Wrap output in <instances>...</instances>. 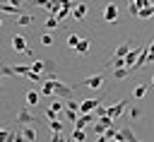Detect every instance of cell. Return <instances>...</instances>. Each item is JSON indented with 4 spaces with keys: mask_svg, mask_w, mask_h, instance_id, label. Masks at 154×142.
I'll list each match as a JSON object with an SVG mask.
<instances>
[{
    "mask_svg": "<svg viewBox=\"0 0 154 142\" xmlns=\"http://www.w3.org/2000/svg\"><path fill=\"white\" fill-rule=\"evenodd\" d=\"M89 46H91V39H82V41L77 43V53H79V55H87V53H89Z\"/></svg>",
    "mask_w": 154,
    "mask_h": 142,
    "instance_id": "obj_12",
    "label": "cell"
},
{
    "mask_svg": "<svg viewBox=\"0 0 154 142\" xmlns=\"http://www.w3.org/2000/svg\"><path fill=\"white\" fill-rule=\"evenodd\" d=\"M34 120H36V116H31L29 111H19V113H17V123H19V125H31Z\"/></svg>",
    "mask_w": 154,
    "mask_h": 142,
    "instance_id": "obj_9",
    "label": "cell"
},
{
    "mask_svg": "<svg viewBox=\"0 0 154 142\" xmlns=\"http://www.w3.org/2000/svg\"><path fill=\"white\" fill-rule=\"evenodd\" d=\"M116 67H125V58H116V60H113V70H116Z\"/></svg>",
    "mask_w": 154,
    "mask_h": 142,
    "instance_id": "obj_33",
    "label": "cell"
},
{
    "mask_svg": "<svg viewBox=\"0 0 154 142\" xmlns=\"http://www.w3.org/2000/svg\"><path fill=\"white\" fill-rule=\"evenodd\" d=\"M79 84H82V87H91V89H99V87L103 84V77H101V75H91V77L82 79Z\"/></svg>",
    "mask_w": 154,
    "mask_h": 142,
    "instance_id": "obj_4",
    "label": "cell"
},
{
    "mask_svg": "<svg viewBox=\"0 0 154 142\" xmlns=\"http://www.w3.org/2000/svg\"><path fill=\"white\" fill-rule=\"evenodd\" d=\"M38 99H41V96H38V91H34V89H29V91H26V103H29V106H36V103H38Z\"/></svg>",
    "mask_w": 154,
    "mask_h": 142,
    "instance_id": "obj_15",
    "label": "cell"
},
{
    "mask_svg": "<svg viewBox=\"0 0 154 142\" xmlns=\"http://www.w3.org/2000/svg\"><path fill=\"white\" fill-rule=\"evenodd\" d=\"M135 58H140V48H135V51H130L128 55H125V67H135Z\"/></svg>",
    "mask_w": 154,
    "mask_h": 142,
    "instance_id": "obj_11",
    "label": "cell"
},
{
    "mask_svg": "<svg viewBox=\"0 0 154 142\" xmlns=\"http://www.w3.org/2000/svg\"><path fill=\"white\" fill-rule=\"evenodd\" d=\"M79 106H82V101H77V99H67V103H65V108H72V111H79Z\"/></svg>",
    "mask_w": 154,
    "mask_h": 142,
    "instance_id": "obj_22",
    "label": "cell"
},
{
    "mask_svg": "<svg viewBox=\"0 0 154 142\" xmlns=\"http://www.w3.org/2000/svg\"><path fill=\"white\" fill-rule=\"evenodd\" d=\"M128 5H135V0H128Z\"/></svg>",
    "mask_w": 154,
    "mask_h": 142,
    "instance_id": "obj_39",
    "label": "cell"
},
{
    "mask_svg": "<svg viewBox=\"0 0 154 142\" xmlns=\"http://www.w3.org/2000/svg\"><path fill=\"white\" fill-rule=\"evenodd\" d=\"M125 108H128V99H123V101H118L116 106H108V116H111V118L116 120V118H118V116H120V113H123Z\"/></svg>",
    "mask_w": 154,
    "mask_h": 142,
    "instance_id": "obj_5",
    "label": "cell"
},
{
    "mask_svg": "<svg viewBox=\"0 0 154 142\" xmlns=\"http://www.w3.org/2000/svg\"><path fill=\"white\" fill-rule=\"evenodd\" d=\"M53 87H55V94L53 96H58V99H70L72 96V87H67V84H63V82H53Z\"/></svg>",
    "mask_w": 154,
    "mask_h": 142,
    "instance_id": "obj_1",
    "label": "cell"
},
{
    "mask_svg": "<svg viewBox=\"0 0 154 142\" xmlns=\"http://www.w3.org/2000/svg\"><path fill=\"white\" fill-rule=\"evenodd\" d=\"M51 142H65V137H63L60 132H53V135H51Z\"/></svg>",
    "mask_w": 154,
    "mask_h": 142,
    "instance_id": "obj_36",
    "label": "cell"
},
{
    "mask_svg": "<svg viewBox=\"0 0 154 142\" xmlns=\"http://www.w3.org/2000/svg\"><path fill=\"white\" fill-rule=\"evenodd\" d=\"M149 51H154V41H152V43H149Z\"/></svg>",
    "mask_w": 154,
    "mask_h": 142,
    "instance_id": "obj_38",
    "label": "cell"
},
{
    "mask_svg": "<svg viewBox=\"0 0 154 142\" xmlns=\"http://www.w3.org/2000/svg\"><path fill=\"white\" fill-rule=\"evenodd\" d=\"M10 5H17V7H22V0H7Z\"/></svg>",
    "mask_w": 154,
    "mask_h": 142,
    "instance_id": "obj_37",
    "label": "cell"
},
{
    "mask_svg": "<svg viewBox=\"0 0 154 142\" xmlns=\"http://www.w3.org/2000/svg\"><path fill=\"white\" fill-rule=\"evenodd\" d=\"M31 22H34V17H31V14H26V12H22V14L17 17V24H22V26H29Z\"/></svg>",
    "mask_w": 154,
    "mask_h": 142,
    "instance_id": "obj_17",
    "label": "cell"
},
{
    "mask_svg": "<svg viewBox=\"0 0 154 142\" xmlns=\"http://www.w3.org/2000/svg\"><path fill=\"white\" fill-rule=\"evenodd\" d=\"M53 118H58V111L48 108V111H46V120H53Z\"/></svg>",
    "mask_w": 154,
    "mask_h": 142,
    "instance_id": "obj_35",
    "label": "cell"
},
{
    "mask_svg": "<svg viewBox=\"0 0 154 142\" xmlns=\"http://www.w3.org/2000/svg\"><path fill=\"white\" fill-rule=\"evenodd\" d=\"M137 142H140V140H137Z\"/></svg>",
    "mask_w": 154,
    "mask_h": 142,
    "instance_id": "obj_41",
    "label": "cell"
},
{
    "mask_svg": "<svg viewBox=\"0 0 154 142\" xmlns=\"http://www.w3.org/2000/svg\"><path fill=\"white\" fill-rule=\"evenodd\" d=\"M135 5H137L140 10H144V7H149V5H152V0H135Z\"/></svg>",
    "mask_w": 154,
    "mask_h": 142,
    "instance_id": "obj_31",
    "label": "cell"
},
{
    "mask_svg": "<svg viewBox=\"0 0 154 142\" xmlns=\"http://www.w3.org/2000/svg\"><path fill=\"white\" fill-rule=\"evenodd\" d=\"M130 72H132L130 67H116V72H113V77H116V79H125V77H128Z\"/></svg>",
    "mask_w": 154,
    "mask_h": 142,
    "instance_id": "obj_18",
    "label": "cell"
},
{
    "mask_svg": "<svg viewBox=\"0 0 154 142\" xmlns=\"http://www.w3.org/2000/svg\"><path fill=\"white\" fill-rule=\"evenodd\" d=\"M79 41H82V36H77V34H70V36H67V46H70V48H77Z\"/></svg>",
    "mask_w": 154,
    "mask_h": 142,
    "instance_id": "obj_21",
    "label": "cell"
},
{
    "mask_svg": "<svg viewBox=\"0 0 154 142\" xmlns=\"http://www.w3.org/2000/svg\"><path fill=\"white\" fill-rule=\"evenodd\" d=\"M140 116H142V111H140V108H135V106H132V108H130V118H135V120H137V118H140Z\"/></svg>",
    "mask_w": 154,
    "mask_h": 142,
    "instance_id": "obj_34",
    "label": "cell"
},
{
    "mask_svg": "<svg viewBox=\"0 0 154 142\" xmlns=\"http://www.w3.org/2000/svg\"><path fill=\"white\" fill-rule=\"evenodd\" d=\"M87 10H89V7H87V2H77V7L72 10V19L82 22V19L87 17Z\"/></svg>",
    "mask_w": 154,
    "mask_h": 142,
    "instance_id": "obj_7",
    "label": "cell"
},
{
    "mask_svg": "<svg viewBox=\"0 0 154 142\" xmlns=\"http://www.w3.org/2000/svg\"><path fill=\"white\" fill-rule=\"evenodd\" d=\"M12 48H14L17 53H26V51H29L26 39H24V36H19V34H17V36H12Z\"/></svg>",
    "mask_w": 154,
    "mask_h": 142,
    "instance_id": "obj_3",
    "label": "cell"
},
{
    "mask_svg": "<svg viewBox=\"0 0 154 142\" xmlns=\"http://www.w3.org/2000/svg\"><path fill=\"white\" fill-rule=\"evenodd\" d=\"M12 70H14V75H24V77H26V75L31 72V65H14Z\"/></svg>",
    "mask_w": 154,
    "mask_h": 142,
    "instance_id": "obj_20",
    "label": "cell"
},
{
    "mask_svg": "<svg viewBox=\"0 0 154 142\" xmlns=\"http://www.w3.org/2000/svg\"><path fill=\"white\" fill-rule=\"evenodd\" d=\"M12 142H26V137H24V135H22V130H19V132H14V135H12Z\"/></svg>",
    "mask_w": 154,
    "mask_h": 142,
    "instance_id": "obj_32",
    "label": "cell"
},
{
    "mask_svg": "<svg viewBox=\"0 0 154 142\" xmlns=\"http://www.w3.org/2000/svg\"><path fill=\"white\" fill-rule=\"evenodd\" d=\"M152 84H154V75H152Z\"/></svg>",
    "mask_w": 154,
    "mask_h": 142,
    "instance_id": "obj_40",
    "label": "cell"
},
{
    "mask_svg": "<svg viewBox=\"0 0 154 142\" xmlns=\"http://www.w3.org/2000/svg\"><path fill=\"white\" fill-rule=\"evenodd\" d=\"M0 75H2V77H12V75H14V70H12L10 65H2V67H0Z\"/></svg>",
    "mask_w": 154,
    "mask_h": 142,
    "instance_id": "obj_27",
    "label": "cell"
},
{
    "mask_svg": "<svg viewBox=\"0 0 154 142\" xmlns=\"http://www.w3.org/2000/svg\"><path fill=\"white\" fill-rule=\"evenodd\" d=\"M41 43H43V46H51V43H53V36H51V34H43V36H41Z\"/></svg>",
    "mask_w": 154,
    "mask_h": 142,
    "instance_id": "obj_30",
    "label": "cell"
},
{
    "mask_svg": "<svg viewBox=\"0 0 154 142\" xmlns=\"http://www.w3.org/2000/svg\"><path fill=\"white\" fill-rule=\"evenodd\" d=\"M154 14V7L149 5V7H144V10H140V14H137V19H147V17H152Z\"/></svg>",
    "mask_w": 154,
    "mask_h": 142,
    "instance_id": "obj_24",
    "label": "cell"
},
{
    "mask_svg": "<svg viewBox=\"0 0 154 142\" xmlns=\"http://www.w3.org/2000/svg\"><path fill=\"white\" fill-rule=\"evenodd\" d=\"M130 51H132V48H130L128 43H123V46H118V48H116V53H113V58H125V55H128Z\"/></svg>",
    "mask_w": 154,
    "mask_h": 142,
    "instance_id": "obj_14",
    "label": "cell"
},
{
    "mask_svg": "<svg viewBox=\"0 0 154 142\" xmlns=\"http://www.w3.org/2000/svg\"><path fill=\"white\" fill-rule=\"evenodd\" d=\"M46 26H48V29H58V26H60V19H55V17L51 14V17L46 19Z\"/></svg>",
    "mask_w": 154,
    "mask_h": 142,
    "instance_id": "obj_25",
    "label": "cell"
},
{
    "mask_svg": "<svg viewBox=\"0 0 154 142\" xmlns=\"http://www.w3.org/2000/svg\"><path fill=\"white\" fill-rule=\"evenodd\" d=\"M152 7H154V5H152Z\"/></svg>",
    "mask_w": 154,
    "mask_h": 142,
    "instance_id": "obj_42",
    "label": "cell"
},
{
    "mask_svg": "<svg viewBox=\"0 0 154 142\" xmlns=\"http://www.w3.org/2000/svg\"><path fill=\"white\" fill-rule=\"evenodd\" d=\"M0 10H2L5 14H14V17H19V14H22V7L10 5V2H2V5H0Z\"/></svg>",
    "mask_w": 154,
    "mask_h": 142,
    "instance_id": "obj_10",
    "label": "cell"
},
{
    "mask_svg": "<svg viewBox=\"0 0 154 142\" xmlns=\"http://www.w3.org/2000/svg\"><path fill=\"white\" fill-rule=\"evenodd\" d=\"M144 94H147V87H144V84H137L135 91H132V96H137V99H142Z\"/></svg>",
    "mask_w": 154,
    "mask_h": 142,
    "instance_id": "obj_26",
    "label": "cell"
},
{
    "mask_svg": "<svg viewBox=\"0 0 154 142\" xmlns=\"http://www.w3.org/2000/svg\"><path fill=\"white\" fill-rule=\"evenodd\" d=\"M48 125H51V132H63V120H58V118H53V120H48Z\"/></svg>",
    "mask_w": 154,
    "mask_h": 142,
    "instance_id": "obj_19",
    "label": "cell"
},
{
    "mask_svg": "<svg viewBox=\"0 0 154 142\" xmlns=\"http://www.w3.org/2000/svg\"><path fill=\"white\" fill-rule=\"evenodd\" d=\"M12 135H14V132H10L7 128H2V130H0V142H12Z\"/></svg>",
    "mask_w": 154,
    "mask_h": 142,
    "instance_id": "obj_23",
    "label": "cell"
},
{
    "mask_svg": "<svg viewBox=\"0 0 154 142\" xmlns=\"http://www.w3.org/2000/svg\"><path fill=\"white\" fill-rule=\"evenodd\" d=\"M51 108H53V111H58V113H63V111H65V106L60 103V99H55V101L51 103Z\"/></svg>",
    "mask_w": 154,
    "mask_h": 142,
    "instance_id": "obj_29",
    "label": "cell"
},
{
    "mask_svg": "<svg viewBox=\"0 0 154 142\" xmlns=\"http://www.w3.org/2000/svg\"><path fill=\"white\" fill-rule=\"evenodd\" d=\"M22 135L26 137V142H34V140L38 137V135H36V130H34L31 125H24V128H22Z\"/></svg>",
    "mask_w": 154,
    "mask_h": 142,
    "instance_id": "obj_13",
    "label": "cell"
},
{
    "mask_svg": "<svg viewBox=\"0 0 154 142\" xmlns=\"http://www.w3.org/2000/svg\"><path fill=\"white\" fill-rule=\"evenodd\" d=\"M116 140H118V142H137V137H135V132H132L130 128H123V130H118Z\"/></svg>",
    "mask_w": 154,
    "mask_h": 142,
    "instance_id": "obj_6",
    "label": "cell"
},
{
    "mask_svg": "<svg viewBox=\"0 0 154 142\" xmlns=\"http://www.w3.org/2000/svg\"><path fill=\"white\" fill-rule=\"evenodd\" d=\"M96 106H99L96 99H84L82 106H79V113H91V111H96Z\"/></svg>",
    "mask_w": 154,
    "mask_h": 142,
    "instance_id": "obj_8",
    "label": "cell"
},
{
    "mask_svg": "<svg viewBox=\"0 0 154 142\" xmlns=\"http://www.w3.org/2000/svg\"><path fill=\"white\" fill-rule=\"evenodd\" d=\"M116 19H118V7H116V2H108V5L103 7V22L113 24Z\"/></svg>",
    "mask_w": 154,
    "mask_h": 142,
    "instance_id": "obj_2",
    "label": "cell"
},
{
    "mask_svg": "<svg viewBox=\"0 0 154 142\" xmlns=\"http://www.w3.org/2000/svg\"><path fill=\"white\" fill-rule=\"evenodd\" d=\"M72 137H75V142H84V130H72Z\"/></svg>",
    "mask_w": 154,
    "mask_h": 142,
    "instance_id": "obj_28",
    "label": "cell"
},
{
    "mask_svg": "<svg viewBox=\"0 0 154 142\" xmlns=\"http://www.w3.org/2000/svg\"><path fill=\"white\" fill-rule=\"evenodd\" d=\"M77 113H79V111H72V108H65V111H63L60 116H65V120H70V123H77V118H79Z\"/></svg>",
    "mask_w": 154,
    "mask_h": 142,
    "instance_id": "obj_16",
    "label": "cell"
}]
</instances>
